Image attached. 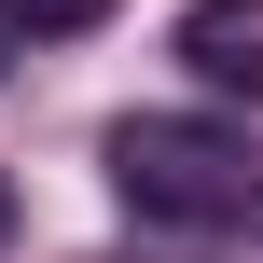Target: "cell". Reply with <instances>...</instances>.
<instances>
[{
	"mask_svg": "<svg viewBox=\"0 0 263 263\" xmlns=\"http://www.w3.org/2000/svg\"><path fill=\"white\" fill-rule=\"evenodd\" d=\"M111 180L139 222H236L250 208V139L194 125V111H125L111 125Z\"/></svg>",
	"mask_w": 263,
	"mask_h": 263,
	"instance_id": "obj_1",
	"label": "cell"
},
{
	"mask_svg": "<svg viewBox=\"0 0 263 263\" xmlns=\"http://www.w3.org/2000/svg\"><path fill=\"white\" fill-rule=\"evenodd\" d=\"M0 236H14V180H0Z\"/></svg>",
	"mask_w": 263,
	"mask_h": 263,
	"instance_id": "obj_4",
	"label": "cell"
},
{
	"mask_svg": "<svg viewBox=\"0 0 263 263\" xmlns=\"http://www.w3.org/2000/svg\"><path fill=\"white\" fill-rule=\"evenodd\" d=\"M166 55H180L208 97H263V0H180Z\"/></svg>",
	"mask_w": 263,
	"mask_h": 263,
	"instance_id": "obj_2",
	"label": "cell"
},
{
	"mask_svg": "<svg viewBox=\"0 0 263 263\" xmlns=\"http://www.w3.org/2000/svg\"><path fill=\"white\" fill-rule=\"evenodd\" d=\"M97 14H111V0H0L14 42H69V28H97Z\"/></svg>",
	"mask_w": 263,
	"mask_h": 263,
	"instance_id": "obj_3",
	"label": "cell"
}]
</instances>
